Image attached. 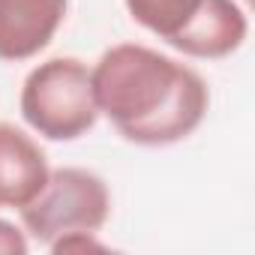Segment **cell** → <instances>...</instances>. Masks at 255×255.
Listing matches in <instances>:
<instances>
[{
    "instance_id": "cell-1",
    "label": "cell",
    "mask_w": 255,
    "mask_h": 255,
    "mask_svg": "<svg viewBox=\"0 0 255 255\" xmlns=\"http://www.w3.org/2000/svg\"><path fill=\"white\" fill-rule=\"evenodd\" d=\"M90 81L99 114L141 147H168L189 138L210 102L207 84L192 66L138 42L108 48L90 69Z\"/></svg>"
},
{
    "instance_id": "cell-2",
    "label": "cell",
    "mask_w": 255,
    "mask_h": 255,
    "mask_svg": "<svg viewBox=\"0 0 255 255\" xmlns=\"http://www.w3.org/2000/svg\"><path fill=\"white\" fill-rule=\"evenodd\" d=\"M18 105L27 126L48 141H75L99 120L90 69L78 57H51L33 66Z\"/></svg>"
},
{
    "instance_id": "cell-3",
    "label": "cell",
    "mask_w": 255,
    "mask_h": 255,
    "mask_svg": "<svg viewBox=\"0 0 255 255\" xmlns=\"http://www.w3.org/2000/svg\"><path fill=\"white\" fill-rule=\"evenodd\" d=\"M18 213L27 234L48 246L72 231H99L111 213V192L99 174L78 165H63L48 171L39 195Z\"/></svg>"
},
{
    "instance_id": "cell-4",
    "label": "cell",
    "mask_w": 255,
    "mask_h": 255,
    "mask_svg": "<svg viewBox=\"0 0 255 255\" xmlns=\"http://www.w3.org/2000/svg\"><path fill=\"white\" fill-rule=\"evenodd\" d=\"M69 0H0V60H30L60 30Z\"/></svg>"
},
{
    "instance_id": "cell-5",
    "label": "cell",
    "mask_w": 255,
    "mask_h": 255,
    "mask_svg": "<svg viewBox=\"0 0 255 255\" xmlns=\"http://www.w3.org/2000/svg\"><path fill=\"white\" fill-rule=\"evenodd\" d=\"M48 159L39 141L24 129L0 120V207L21 210L48 180Z\"/></svg>"
},
{
    "instance_id": "cell-6",
    "label": "cell",
    "mask_w": 255,
    "mask_h": 255,
    "mask_svg": "<svg viewBox=\"0 0 255 255\" xmlns=\"http://www.w3.org/2000/svg\"><path fill=\"white\" fill-rule=\"evenodd\" d=\"M246 33H249V21L234 0H201L198 12L168 45L189 57L219 60L234 54L243 45Z\"/></svg>"
},
{
    "instance_id": "cell-7",
    "label": "cell",
    "mask_w": 255,
    "mask_h": 255,
    "mask_svg": "<svg viewBox=\"0 0 255 255\" xmlns=\"http://www.w3.org/2000/svg\"><path fill=\"white\" fill-rule=\"evenodd\" d=\"M198 6H201V0H126L129 15L144 30L156 33L165 42H171L189 24Z\"/></svg>"
},
{
    "instance_id": "cell-8",
    "label": "cell",
    "mask_w": 255,
    "mask_h": 255,
    "mask_svg": "<svg viewBox=\"0 0 255 255\" xmlns=\"http://www.w3.org/2000/svg\"><path fill=\"white\" fill-rule=\"evenodd\" d=\"M48 249L54 255H63V252H108V246L96 240V231H72V234H63L54 243H48Z\"/></svg>"
},
{
    "instance_id": "cell-9",
    "label": "cell",
    "mask_w": 255,
    "mask_h": 255,
    "mask_svg": "<svg viewBox=\"0 0 255 255\" xmlns=\"http://www.w3.org/2000/svg\"><path fill=\"white\" fill-rule=\"evenodd\" d=\"M27 249L30 243L24 231L9 219H0V255H27Z\"/></svg>"
}]
</instances>
